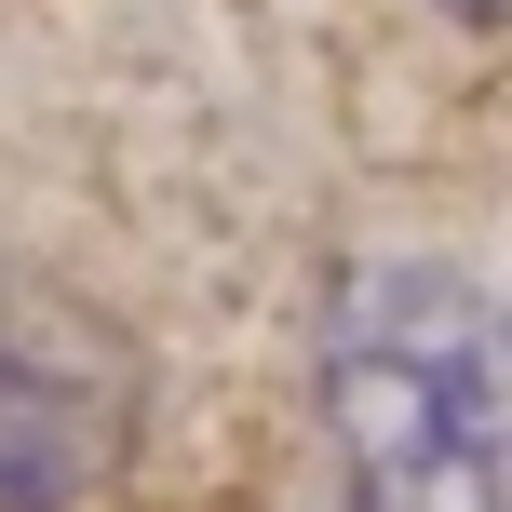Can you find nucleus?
Wrapping results in <instances>:
<instances>
[{"label": "nucleus", "instance_id": "f257e3e1", "mask_svg": "<svg viewBox=\"0 0 512 512\" xmlns=\"http://www.w3.org/2000/svg\"><path fill=\"white\" fill-rule=\"evenodd\" d=\"M351 512H499V310L445 256H351L324 310Z\"/></svg>", "mask_w": 512, "mask_h": 512}, {"label": "nucleus", "instance_id": "f03ea898", "mask_svg": "<svg viewBox=\"0 0 512 512\" xmlns=\"http://www.w3.org/2000/svg\"><path fill=\"white\" fill-rule=\"evenodd\" d=\"M149 364L81 283L0 256V512H81L135 459Z\"/></svg>", "mask_w": 512, "mask_h": 512}, {"label": "nucleus", "instance_id": "7ed1b4c3", "mask_svg": "<svg viewBox=\"0 0 512 512\" xmlns=\"http://www.w3.org/2000/svg\"><path fill=\"white\" fill-rule=\"evenodd\" d=\"M445 14H459V27H499V0H445Z\"/></svg>", "mask_w": 512, "mask_h": 512}]
</instances>
